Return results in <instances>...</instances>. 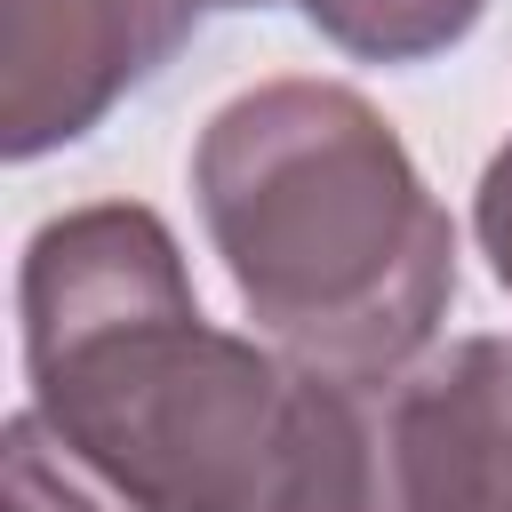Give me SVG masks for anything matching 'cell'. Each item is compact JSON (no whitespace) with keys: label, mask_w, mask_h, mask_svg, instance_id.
<instances>
[{"label":"cell","mask_w":512,"mask_h":512,"mask_svg":"<svg viewBox=\"0 0 512 512\" xmlns=\"http://www.w3.org/2000/svg\"><path fill=\"white\" fill-rule=\"evenodd\" d=\"M192 32V0H0V152L80 144Z\"/></svg>","instance_id":"cell-4"},{"label":"cell","mask_w":512,"mask_h":512,"mask_svg":"<svg viewBox=\"0 0 512 512\" xmlns=\"http://www.w3.org/2000/svg\"><path fill=\"white\" fill-rule=\"evenodd\" d=\"M192 8L208 16V8H280V0H192Z\"/></svg>","instance_id":"cell-7"},{"label":"cell","mask_w":512,"mask_h":512,"mask_svg":"<svg viewBox=\"0 0 512 512\" xmlns=\"http://www.w3.org/2000/svg\"><path fill=\"white\" fill-rule=\"evenodd\" d=\"M40 424L144 512H368L360 384L200 312L144 200L48 216L16 264Z\"/></svg>","instance_id":"cell-1"},{"label":"cell","mask_w":512,"mask_h":512,"mask_svg":"<svg viewBox=\"0 0 512 512\" xmlns=\"http://www.w3.org/2000/svg\"><path fill=\"white\" fill-rule=\"evenodd\" d=\"M0 464H8V512H144V504H128L112 480H96V472L40 424L32 400L8 416Z\"/></svg>","instance_id":"cell-6"},{"label":"cell","mask_w":512,"mask_h":512,"mask_svg":"<svg viewBox=\"0 0 512 512\" xmlns=\"http://www.w3.org/2000/svg\"><path fill=\"white\" fill-rule=\"evenodd\" d=\"M504 152H512V144H504Z\"/></svg>","instance_id":"cell-8"},{"label":"cell","mask_w":512,"mask_h":512,"mask_svg":"<svg viewBox=\"0 0 512 512\" xmlns=\"http://www.w3.org/2000/svg\"><path fill=\"white\" fill-rule=\"evenodd\" d=\"M192 200L240 312L296 368L376 384L440 344L456 224L360 88L280 72L216 104Z\"/></svg>","instance_id":"cell-2"},{"label":"cell","mask_w":512,"mask_h":512,"mask_svg":"<svg viewBox=\"0 0 512 512\" xmlns=\"http://www.w3.org/2000/svg\"><path fill=\"white\" fill-rule=\"evenodd\" d=\"M368 512H512V336H448L360 384Z\"/></svg>","instance_id":"cell-3"},{"label":"cell","mask_w":512,"mask_h":512,"mask_svg":"<svg viewBox=\"0 0 512 512\" xmlns=\"http://www.w3.org/2000/svg\"><path fill=\"white\" fill-rule=\"evenodd\" d=\"M296 8L328 48L360 64H432L488 16V0H296Z\"/></svg>","instance_id":"cell-5"}]
</instances>
